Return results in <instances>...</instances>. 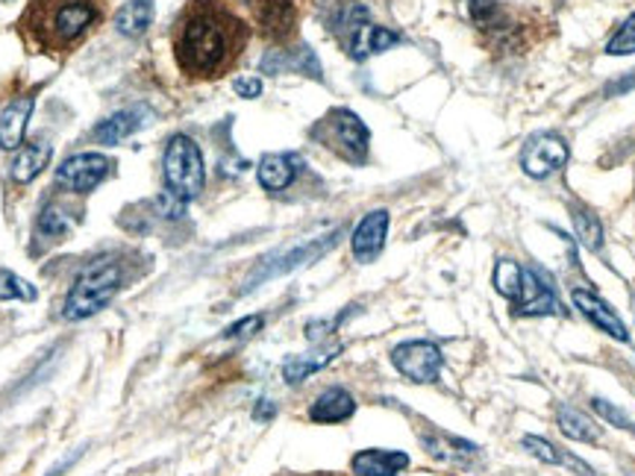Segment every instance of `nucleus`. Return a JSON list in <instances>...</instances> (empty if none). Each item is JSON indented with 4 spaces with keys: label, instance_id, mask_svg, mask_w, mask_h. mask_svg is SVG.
I'll return each instance as SVG.
<instances>
[{
    "label": "nucleus",
    "instance_id": "9",
    "mask_svg": "<svg viewBox=\"0 0 635 476\" xmlns=\"http://www.w3.org/2000/svg\"><path fill=\"white\" fill-rule=\"evenodd\" d=\"M339 235H342V230H335V233L324 235V239H312V242L301 244V247H292V251H283V253H274V256H268V260H262L260 265H256V271L248 276V283H244V292H251V288L268 283V280H274V276L289 274V271H294V267L310 265V262L321 260L324 253H330L335 244H339Z\"/></svg>",
    "mask_w": 635,
    "mask_h": 476
},
{
    "label": "nucleus",
    "instance_id": "17",
    "mask_svg": "<svg viewBox=\"0 0 635 476\" xmlns=\"http://www.w3.org/2000/svg\"><path fill=\"white\" fill-rule=\"evenodd\" d=\"M351 468L360 476H397L410 468V456L401 450H362L353 456Z\"/></svg>",
    "mask_w": 635,
    "mask_h": 476
},
{
    "label": "nucleus",
    "instance_id": "11",
    "mask_svg": "<svg viewBox=\"0 0 635 476\" xmlns=\"http://www.w3.org/2000/svg\"><path fill=\"white\" fill-rule=\"evenodd\" d=\"M565 162H568V144L556 133L533 135L524 144V151H521V168L533 180H544V176L556 174L560 168H565Z\"/></svg>",
    "mask_w": 635,
    "mask_h": 476
},
{
    "label": "nucleus",
    "instance_id": "25",
    "mask_svg": "<svg viewBox=\"0 0 635 476\" xmlns=\"http://www.w3.org/2000/svg\"><path fill=\"white\" fill-rule=\"evenodd\" d=\"M524 447H527L530 453H533L535 459L547 462V465H565V468L577 470L579 476H594V470L585 465L583 459H577V456H565V453H560L556 447H553L551 442H544V438H535V435H527L524 438Z\"/></svg>",
    "mask_w": 635,
    "mask_h": 476
},
{
    "label": "nucleus",
    "instance_id": "33",
    "mask_svg": "<svg viewBox=\"0 0 635 476\" xmlns=\"http://www.w3.org/2000/svg\"><path fill=\"white\" fill-rule=\"evenodd\" d=\"M233 89L239 98H248V101H251V98H260L262 94V80H256V77H239Z\"/></svg>",
    "mask_w": 635,
    "mask_h": 476
},
{
    "label": "nucleus",
    "instance_id": "29",
    "mask_svg": "<svg viewBox=\"0 0 635 476\" xmlns=\"http://www.w3.org/2000/svg\"><path fill=\"white\" fill-rule=\"evenodd\" d=\"M606 53H609V57H629V53H635V12L621 24V30L609 42Z\"/></svg>",
    "mask_w": 635,
    "mask_h": 476
},
{
    "label": "nucleus",
    "instance_id": "6",
    "mask_svg": "<svg viewBox=\"0 0 635 476\" xmlns=\"http://www.w3.org/2000/svg\"><path fill=\"white\" fill-rule=\"evenodd\" d=\"M494 288L515 303V312L521 315H553L560 310V303L553 297V292L530 271V267L518 265V262L503 260L494 267Z\"/></svg>",
    "mask_w": 635,
    "mask_h": 476
},
{
    "label": "nucleus",
    "instance_id": "26",
    "mask_svg": "<svg viewBox=\"0 0 635 476\" xmlns=\"http://www.w3.org/2000/svg\"><path fill=\"white\" fill-rule=\"evenodd\" d=\"M556 421H560L562 433L574 438V442H597L601 438V429L594 426V421L585 418L583 412L571 409V406H560Z\"/></svg>",
    "mask_w": 635,
    "mask_h": 476
},
{
    "label": "nucleus",
    "instance_id": "31",
    "mask_svg": "<svg viewBox=\"0 0 635 476\" xmlns=\"http://www.w3.org/2000/svg\"><path fill=\"white\" fill-rule=\"evenodd\" d=\"M592 406H594V409H597V415H603V418L609 421V424H615V426H621V429H629V433H635L633 421H629L627 415H624V412H621V409H615L612 403L601 401V397H594Z\"/></svg>",
    "mask_w": 635,
    "mask_h": 476
},
{
    "label": "nucleus",
    "instance_id": "3",
    "mask_svg": "<svg viewBox=\"0 0 635 476\" xmlns=\"http://www.w3.org/2000/svg\"><path fill=\"white\" fill-rule=\"evenodd\" d=\"M471 21L492 53H521L538 36V21L501 0H471Z\"/></svg>",
    "mask_w": 635,
    "mask_h": 476
},
{
    "label": "nucleus",
    "instance_id": "32",
    "mask_svg": "<svg viewBox=\"0 0 635 476\" xmlns=\"http://www.w3.org/2000/svg\"><path fill=\"white\" fill-rule=\"evenodd\" d=\"M262 321L260 315L256 317H244V321H239V324H233L230 330H226V338H244V335H251V333H256V330H262Z\"/></svg>",
    "mask_w": 635,
    "mask_h": 476
},
{
    "label": "nucleus",
    "instance_id": "16",
    "mask_svg": "<svg viewBox=\"0 0 635 476\" xmlns=\"http://www.w3.org/2000/svg\"><path fill=\"white\" fill-rule=\"evenodd\" d=\"M33 107V98L24 94V98H18V101H12L3 109V115H0V148H3V151H18V148H21Z\"/></svg>",
    "mask_w": 635,
    "mask_h": 476
},
{
    "label": "nucleus",
    "instance_id": "8",
    "mask_svg": "<svg viewBox=\"0 0 635 476\" xmlns=\"http://www.w3.org/2000/svg\"><path fill=\"white\" fill-rule=\"evenodd\" d=\"M165 185L168 194H174L177 201H194L203 192L206 171H203L201 148L189 135H174L165 148Z\"/></svg>",
    "mask_w": 635,
    "mask_h": 476
},
{
    "label": "nucleus",
    "instance_id": "23",
    "mask_svg": "<svg viewBox=\"0 0 635 476\" xmlns=\"http://www.w3.org/2000/svg\"><path fill=\"white\" fill-rule=\"evenodd\" d=\"M342 353V347L335 344V347H330V351H318V353H303V356H292V359L285 362L283 365V376L285 383H301V379H306L310 374H315V371H321L324 365H330V362L335 359Z\"/></svg>",
    "mask_w": 635,
    "mask_h": 476
},
{
    "label": "nucleus",
    "instance_id": "35",
    "mask_svg": "<svg viewBox=\"0 0 635 476\" xmlns=\"http://www.w3.org/2000/svg\"><path fill=\"white\" fill-rule=\"evenodd\" d=\"M635 85V77H629V80H621V83H612L609 92H627V89H633Z\"/></svg>",
    "mask_w": 635,
    "mask_h": 476
},
{
    "label": "nucleus",
    "instance_id": "15",
    "mask_svg": "<svg viewBox=\"0 0 635 476\" xmlns=\"http://www.w3.org/2000/svg\"><path fill=\"white\" fill-rule=\"evenodd\" d=\"M571 301H574V306H577L594 326H601L603 333L612 335V338H618V342H627L629 333L627 326H624V321H621V317L615 315V310H609V303H603L597 294L585 292V288H574Z\"/></svg>",
    "mask_w": 635,
    "mask_h": 476
},
{
    "label": "nucleus",
    "instance_id": "22",
    "mask_svg": "<svg viewBox=\"0 0 635 476\" xmlns=\"http://www.w3.org/2000/svg\"><path fill=\"white\" fill-rule=\"evenodd\" d=\"M153 21V3L151 0H127L124 7L115 12V27L121 36H142Z\"/></svg>",
    "mask_w": 635,
    "mask_h": 476
},
{
    "label": "nucleus",
    "instance_id": "30",
    "mask_svg": "<svg viewBox=\"0 0 635 476\" xmlns=\"http://www.w3.org/2000/svg\"><path fill=\"white\" fill-rule=\"evenodd\" d=\"M39 233L48 235V239H59V235L68 233V217L65 212L59 210V206H48L39 217Z\"/></svg>",
    "mask_w": 635,
    "mask_h": 476
},
{
    "label": "nucleus",
    "instance_id": "12",
    "mask_svg": "<svg viewBox=\"0 0 635 476\" xmlns=\"http://www.w3.org/2000/svg\"><path fill=\"white\" fill-rule=\"evenodd\" d=\"M253 21L268 42L285 44L298 33V3L294 0H251Z\"/></svg>",
    "mask_w": 635,
    "mask_h": 476
},
{
    "label": "nucleus",
    "instance_id": "5",
    "mask_svg": "<svg viewBox=\"0 0 635 476\" xmlns=\"http://www.w3.org/2000/svg\"><path fill=\"white\" fill-rule=\"evenodd\" d=\"M333 33L339 36V42L344 44V51L351 53L353 59H369L401 42V36L389 30V27L371 24L369 9L362 7L360 0L339 9V16L333 18Z\"/></svg>",
    "mask_w": 635,
    "mask_h": 476
},
{
    "label": "nucleus",
    "instance_id": "4",
    "mask_svg": "<svg viewBox=\"0 0 635 476\" xmlns=\"http://www.w3.org/2000/svg\"><path fill=\"white\" fill-rule=\"evenodd\" d=\"M121 280H124L121 262L112 260V256H101L92 265H85L83 274L77 276V283L71 285V294L65 301L68 321H83V317L107 310L109 301L121 288Z\"/></svg>",
    "mask_w": 635,
    "mask_h": 476
},
{
    "label": "nucleus",
    "instance_id": "7",
    "mask_svg": "<svg viewBox=\"0 0 635 476\" xmlns=\"http://www.w3.org/2000/svg\"><path fill=\"white\" fill-rule=\"evenodd\" d=\"M312 135L324 144L326 151L347 159L353 165H362V162L369 159V126H365V121H362L356 112H351V109H333V112H326Z\"/></svg>",
    "mask_w": 635,
    "mask_h": 476
},
{
    "label": "nucleus",
    "instance_id": "34",
    "mask_svg": "<svg viewBox=\"0 0 635 476\" xmlns=\"http://www.w3.org/2000/svg\"><path fill=\"white\" fill-rule=\"evenodd\" d=\"M253 418L256 421H268V418H274V406L268 401H260V406H256V412H253Z\"/></svg>",
    "mask_w": 635,
    "mask_h": 476
},
{
    "label": "nucleus",
    "instance_id": "18",
    "mask_svg": "<svg viewBox=\"0 0 635 476\" xmlns=\"http://www.w3.org/2000/svg\"><path fill=\"white\" fill-rule=\"evenodd\" d=\"M298 168H301V159L294 153H268V156H262L256 176H260L262 189H268V192H283L294 183Z\"/></svg>",
    "mask_w": 635,
    "mask_h": 476
},
{
    "label": "nucleus",
    "instance_id": "13",
    "mask_svg": "<svg viewBox=\"0 0 635 476\" xmlns=\"http://www.w3.org/2000/svg\"><path fill=\"white\" fill-rule=\"evenodd\" d=\"M109 171H112V162L103 153H77L59 165L57 183L65 185L68 192L85 194L98 189L107 180Z\"/></svg>",
    "mask_w": 635,
    "mask_h": 476
},
{
    "label": "nucleus",
    "instance_id": "24",
    "mask_svg": "<svg viewBox=\"0 0 635 476\" xmlns=\"http://www.w3.org/2000/svg\"><path fill=\"white\" fill-rule=\"evenodd\" d=\"M262 68L265 71H292V68H298V71H310L312 77H321V68H318L315 62V53L310 51V48H301V51H271L265 57V62H262Z\"/></svg>",
    "mask_w": 635,
    "mask_h": 476
},
{
    "label": "nucleus",
    "instance_id": "21",
    "mask_svg": "<svg viewBox=\"0 0 635 476\" xmlns=\"http://www.w3.org/2000/svg\"><path fill=\"white\" fill-rule=\"evenodd\" d=\"M142 124L144 121L139 109H124V112H115V115L107 118L103 124L94 126V139L101 144H118L124 142L127 135H133Z\"/></svg>",
    "mask_w": 635,
    "mask_h": 476
},
{
    "label": "nucleus",
    "instance_id": "20",
    "mask_svg": "<svg viewBox=\"0 0 635 476\" xmlns=\"http://www.w3.org/2000/svg\"><path fill=\"white\" fill-rule=\"evenodd\" d=\"M48 162H51V144H24V148H18V156L12 162V176H16L18 183H30V180L42 174Z\"/></svg>",
    "mask_w": 635,
    "mask_h": 476
},
{
    "label": "nucleus",
    "instance_id": "14",
    "mask_svg": "<svg viewBox=\"0 0 635 476\" xmlns=\"http://www.w3.org/2000/svg\"><path fill=\"white\" fill-rule=\"evenodd\" d=\"M385 233H389V212L385 210H374L369 215L362 217L356 233H353L351 244H353V256L360 262H371L380 256L385 244Z\"/></svg>",
    "mask_w": 635,
    "mask_h": 476
},
{
    "label": "nucleus",
    "instance_id": "27",
    "mask_svg": "<svg viewBox=\"0 0 635 476\" xmlns=\"http://www.w3.org/2000/svg\"><path fill=\"white\" fill-rule=\"evenodd\" d=\"M574 230H577V239L588 247V251H601L603 247V226L601 221L592 215L588 210H574Z\"/></svg>",
    "mask_w": 635,
    "mask_h": 476
},
{
    "label": "nucleus",
    "instance_id": "19",
    "mask_svg": "<svg viewBox=\"0 0 635 476\" xmlns=\"http://www.w3.org/2000/svg\"><path fill=\"white\" fill-rule=\"evenodd\" d=\"M356 412V403L344 388H326L315 403H312L310 418L315 424H342Z\"/></svg>",
    "mask_w": 635,
    "mask_h": 476
},
{
    "label": "nucleus",
    "instance_id": "28",
    "mask_svg": "<svg viewBox=\"0 0 635 476\" xmlns=\"http://www.w3.org/2000/svg\"><path fill=\"white\" fill-rule=\"evenodd\" d=\"M0 301H36V288L12 271L0 267Z\"/></svg>",
    "mask_w": 635,
    "mask_h": 476
},
{
    "label": "nucleus",
    "instance_id": "1",
    "mask_svg": "<svg viewBox=\"0 0 635 476\" xmlns=\"http://www.w3.org/2000/svg\"><path fill=\"white\" fill-rule=\"evenodd\" d=\"M251 44V24L226 0H192L174 24V59L192 80H221Z\"/></svg>",
    "mask_w": 635,
    "mask_h": 476
},
{
    "label": "nucleus",
    "instance_id": "2",
    "mask_svg": "<svg viewBox=\"0 0 635 476\" xmlns=\"http://www.w3.org/2000/svg\"><path fill=\"white\" fill-rule=\"evenodd\" d=\"M101 21V0H30L18 27L42 53H71Z\"/></svg>",
    "mask_w": 635,
    "mask_h": 476
},
{
    "label": "nucleus",
    "instance_id": "10",
    "mask_svg": "<svg viewBox=\"0 0 635 476\" xmlns=\"http://www.w3.org/2000/svg\"><path fill=\"white\" fill-rule=\"evenodd\" d=\"M394 368L412 383H435L444 368L442 351L433 342H406L392 351Z\"/></svg>",
    "mask_w": 635,
    "mask_h": 476
}]
</instances>
